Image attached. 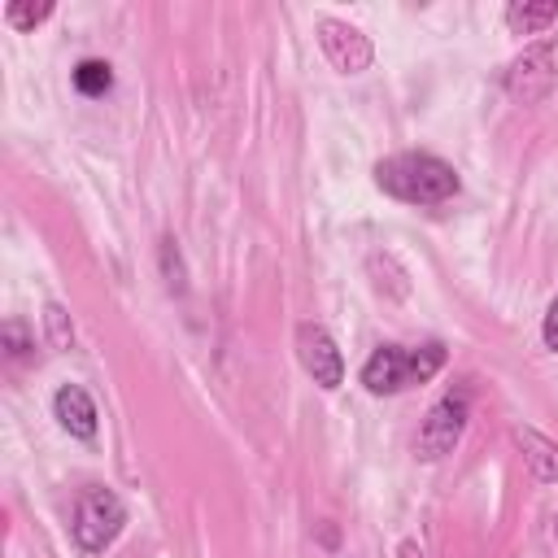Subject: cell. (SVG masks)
Listing matches in <instances>:
<instances>
[{
    "mask_svg": "<svg viewBox=\"0 0 558 558\" xmlns=\"http://www.w3.org/2000/svg\"><path fill=\"white\" fill-rule=\"evenodd\" d=\"M318 48L327 52V61L340 70V74H362L371 65V39L349 26V22H336V17H323L318 22Z\"/></svg>",
    "mask_w": 558,
    "mask_h": 558,
    "instance_id": "52a82bcc",
    "label": "cell"
},
{
    "mask_svg": "<svg viewBox=\"0 0 558 558\" xmlns=\"http://www.w3.org/2000/svg\"><path fill=\"white\" fill-rule=\"evenodd\" d=\"M74 87H78L83 96H105V92L113 87V70H109V61H96V57L78 61V65H74Z\"/></svg>",
    "mask_w": 558,
    "mask_h": 558,
    "instance_id": "8fae6325",
    "label": "cell"
},
{
    "mask_svg": "<svg viewBox=\"0 0 558 558\" xmlns=\"http://www.w3.org/2000/svg\"><path fill=\"white\" fill-rule=\"evenodd\" d=\"M554 17H558V4H554V0H541V4H527V0H523V4H510V9H506V26H510L514 35H536V31L549 26Z\"/></svg>",
    "mask_w": 558,
    "mask_h": 558,
    "instance_id": "30bf717a",
    "label": "cell"
},
{
    "mask_svg": "<svg viewBox=\"0 0 558 558\" xmlns=\"http://www.w3.org/2000/svg\"><path fill=\"white\" fill-rule=\"evenodd\" d=\"M296 357H301L305 375H314V384H323V388H336L344 379V357H340L336 340L327 336V327H318V323L296 327Z\"/></svg>",
    "mask_w": 558,
    "mask_h": 558,
    "instance_id": "8992f818",
    "label": "cell"
},
{
    "mask_svg": "<svg viewBox=\"0 0 558 558\" xmlns=\"http://www.w3.org/2000/svg\"><path fill=\"white\" fill-rule=\"evenodd\" d=\"M541 336H545V344L558 353V296L549 301V310H545V323H541Z\"/></svg>",
    "mask_w": 558,
    "mask_h": 558,
    "instance_id": "9a60e30c",
    "label": "cell"
},
{
    "mask_svg": "<svg viewBox=\"0 0 558 558\" xmlns=\"http://www.w3.org/2000/svg\"><path fill=\"white\" fill-rule=\"evenodd\" d=\"M375 183H379V192H388L405 205H440V201L458 196L453 166L432 153H392V157L375 161Z\"/></svg>",
    "mask_w": 558,
    "mask_h": 558,
    "instance_id": "6da1fadb",
    "label": "cell"
},
{
    "mask_svg": "<svg viewBox=\"0 0 558 558\" xmlns=\"http://www.w3.org/2000/svg\"><path fill=\"white\" fill-rule=\"evenodd\" d=\"M48 13H52L48 0H39V4H35V0H9V4H4V22H9L13 31H35Z\"/></svg>",
    "mask_w": 558,
    "mask_h": 558,
    "instance_id": "7c38bea8",
    "label": "cell"
},
{
    "mask_svg": "<svg viewBox=\"0 0 558 558\" xmlns=\"http://www.w3.org/2000/svg\"><path fill=\"white\" fill-rule=\"evenodd\" d=\"M4 349H9L13 357H22V353L31 349V336H26V327H22L17 318H9V323H4Z\"/></svg>",
    "mask_w": 558,
    "mask_h": 558,
    "instance_id": "5bb4252c",
    "label": "cell"
},
{
    "mask_svg": "<svg viewBox=\"0 0 558 558\" xmlns=\"http://www.w3.org/2000/svg\"><path fill=\"white\" fill-rule=\"evenodd\" d=\"M126 523V506L113 488H83L78 506H74V541L83 554H100L118 541Z\"/></svg>",
    "mask_w": 558,
    "mask_h": 558,
    "instance_id": "3957f363",
    "label": "cell"
},
{
    "mask_svg": "<svg viewBox=\"0 0 558 558\" xmlns=\"http://www.w3.org/2000/svg\"><path fill=\"white\" fill-rule=\"evenodd\" d=\"M44 323H48V336H52V344H57V349H70L74 331L65 327V310H61V305H48V310H44Z\"/></svg>",
    "mask_w": 558,
    "mask_h": 558,
    "instance_id": "4fadbf2b",
    "label": "cell"
},
{
    "mask_svg": "<svg viewBox=\"0 0 558 558\" xmlns=\"http://www.w3.org/2000/svg\"><path fill=\"white\" fill-rule=\"evenodd\" d=\"M554 83H558V39H541V44L523 48V52L506 65V74H501L506 96L519 100V105L545 100V96L554 92Z\"/></svg>",
    "mask_w": 558,
    "mask_h": 558,
    "instance_id": "277c9868",
    "label": "cell"
},
{
    "mask_svg": "<svg viewBox=\"0 0 558 558\" xmlns=\"http://www.w3.org/2000/svg\"><path fill=\"white\" fill-rule=\"evenodd\" d=\"M397 558H423V549H418V541H401V549H397Z\"/></svg>",
    "mask_w": 558,
    "mask_h": 558,
    "instance_id": "2e32d148",
    "label": "cell"
},
{
    "mask_svg": "<svg viewBox=\"0 0 558 558\" xmlns=\"http://www.w3.org/2000/svg\"><path fill=\"white\" fill-rule=\"evenodd\" d=\"M514 440H519L523 462L532 466V475H536L541 484H554V480H558V445H554L549 436H541L536 427H519Z\"/></svg>",
    "mask_w": 558,
    "mask_h": 558,
    "instance_id": "9c48e42d",
    "label": "cell"
},
{
    "mask_svg": "<svg viewBox=\"0 0 558 558\" xmlns=\"http://www.w3.org/2000/svg\"><path fill=\"white\" fill-rule=\"evenodd\" d=\"M466 414H471V392H466V388L445 392V397L427 410V418H423V427H418V436H414L418 458H445V453H453V445H458L462 432H466Z\"/></svg>",
    "mask_w": 558,
    "mask_h": 558,
    "instance_id": "5b68a950",
    "label": "cell"
},
{
    "mask_svg": "<svg viewBox=\"0 0 558 558\" xmlns=\"http://www.w3.org/2000/svg\"><path fill=\"white\" fill-rule=\"evenodd\" d=\"M445 366V344L432 340V344H418V349H401V344H379L366 366H362V384L375 392V397H388V392H401L410 384H427L436 371Z\"/></svg>",
    "mask_w": 558,
    "mask_h": 558,
    "instance_id": "7a4b0ae2",
    "label": "cell"
},
{
    "mask_svg": "<svg viewBox=\"0 0 558 558\" xmlns=\"http://www.w3.org/2000/svg\"><path fill=\"white\" fill-rule=\"evenodd\" d=\"M554 536H558V523H554Z\"/></svg>",
    "mask_w": 558,
    "mask_h": 558,
    "instance_id": "e0dca14e",
    "label": "cell"
},
{
    "mask_svg": "<svg viewBox=\"0 0 558 558\" xmlns=\"http://www.w3.org/2000/svg\"><path fill=\"white\" fill-rule=\"evenodd\" d=\"M52 414H57V423H61L70 436H78V440H92V436H96V405H92V397H87L78 384H61V388H57Z\"/></svg>",
    "mask_w": 558,
    "mask_h": 558,
    "instance_id": "ba28073f",
    "label": "cell"
}]
</instances>
